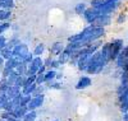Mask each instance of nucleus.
Returning a JSON list of instances; mask_svg holds the SVG:
<instances>
[{
    "label": "nucleus",
    "mask_w": 128,
    "mask_h": 121,
    "mask_svg": "<svg viewBox=\"0 0 128 121\" xmlns=\"http://www.w3.org/2000/svg\"><path fill=\"white\" fill-rule=\"evenodd\" d=\"M118 65L123 69L128 68V46L123 47L120 54L118 55Z\"/></svg>",
    "instance_id": "obj_1"
}]
</instances>
